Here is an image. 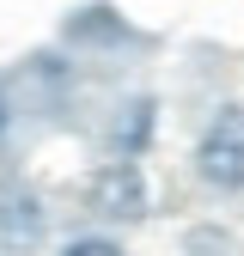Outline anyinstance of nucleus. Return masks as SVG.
<instances>
[{
    "mask_svg": "<svg viewBox=\"0 0 244 256\" xmlns=\"http://www.w3.org/2000/svg\"><path fill=\"white\" fill-rule=\"evenodd\" d=\"M146 128H152V104H134V122H128V140H122V146L134 152V146L146 140Z\"/></svg>",
    "mask_w": 244,
    "mask_h": 256,
    "instance_id": "nucleus-3",
    "label": "nucleus"
},
{
    "mask_svg": "<svg viewBox=\"0 0 244 256\" xmlns=\"http://www.w3.org/2000/svg\"><path fill=\"white\" fill-rule=\"evenodd\" d=\"M68 256H122V250L104 244V238H80V244H68Z\"/></svg>",
    "mask_w": 244,
    "mask_h": 256,
    "instance_id": "nucleus-4",
    "label": "nucleus"
},
{
    "mask_svg": "<svg viewBox=\"0 0 244 256\" xmlns=\"http://www.w3.org/2000/svg\"><path fill=\"white\" fill-rule=\"evenodd\" d=\"M196 165H202L208 183H220V189H238L244 183V110H220L202 128Z\"/></svg>",
    "mask_w": 244,
    "mask_h": 256,
    "instance_id": "nucleus-1",
    "label": "nucleus"
},
{
    "mask_svg": "<svg viewBox=\"0 0 244 256\" xmlns=\"http://www.w3.org/2000/svg\"><path fill=\"white\" fill-rule=\"evenodd\" d=\"M98 202H104L110 220H134L140 202H146V196H140V171H134V165H116V171L104 177V189H98Z\"/></svg>",
    "mask_w": 244,
    "mask_h": 256,
    "instance_id": "nucleus-2",
    "label": "nucleus"
},
{
    "mask_svg": "<svg viewBox=\"0 0 244 256\" xmlns=\"http://www.w3.org/2000/svg\"><path fill=\"white\" fill-rule=\"evenodd\" d=\"M0 128H6V104H0Z\"/></svg>",
    "mask_w": 244,
    "mask_h": 256,
    "instance_id": "nucleus-5",
    "label": "nucleus"
}]
</instances>
